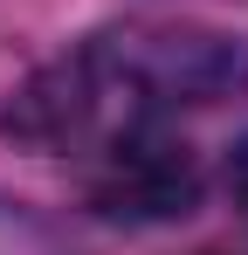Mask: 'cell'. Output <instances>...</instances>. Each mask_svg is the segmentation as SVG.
Masks as SVG:
<instances>
[{"label": "cell", "instance_id": "3957f363", "mask_svg": "<svg viewBox=\"0 0 248 255\" xmlns=\"http://www.w3.org/2000/svg\"><path fill=\"white\" fill-rule=\"evenodd\" d=\"M0 255H62L48 221L28 200H14V193H0Z\"/></svg>", "mask_w": 248, "mask_h": 255}, {"label": "cell", "instance_id": "5b68a950", "mask_svg": "<svg viewBox=\"0 0 248 255\" xmlns=\"http://www.w3.org/2000/svg\"><path fill=\"white\" fill-rule=\"evenodd\" d=\"M207 255H228V249H207Z\"/></svg>", "mask_w": 248, "mask_h": 255}, {"label": "cell", "instance_id": "6da1fadb", "mask_svg": "<svg viewBox=\"0 0 248 255\" xmlns=\"http://www.w3.org/2000/svg\"><path fill=\"white\" fill-rule=\"evenodd\" d=\"M97 48L111 55L124 97L138 104V118L165 111H207L248 90V42L193 21H124L97 28Z\"/></svg>", "mask_w": 248, "mask_h": 255}, {"label": "cell", "instance_id": "7a4b0ae2", "mask_svg": "<svg viewBox=\"0 0 248 255\" xmlns=\"http://www.w3.org/2000/svg\"><path fill=\"white\" fill-rule=\"evenodd\" d=\"M83 200L104 221H186L200 207V159L179 131H165V118L111 131L104 145L83 152Z\"/></svg>", "mask_w": 248, "mask_h": 255}, {"label": "cell", "instance_id": "277c9868", "mask_svg": "<svg viewBox=\"0 0 248 255\" xmlns=\"http://www.w3.org/2000/svg\"><path fill=\"white\" fill-rule=\"evenodd\" d=\"M228 193H235V207H242V221H248V138L228 152Z\"/></svg>", "mask_w": 248, "mask_h": 255}]
</instances>
